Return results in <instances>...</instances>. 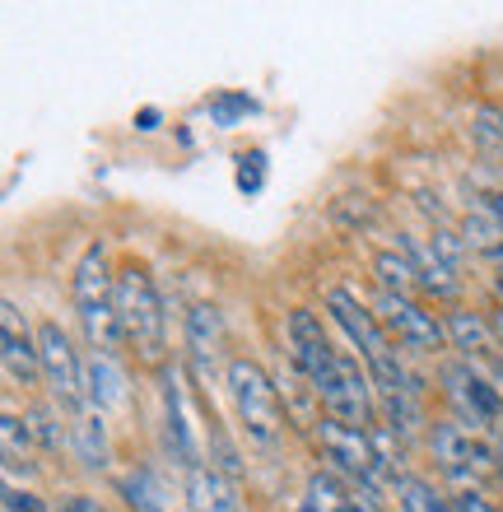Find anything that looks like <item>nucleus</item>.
Masks as SVG:
<instances>
[{
	"label": "nucleus",
	"mask_w": 503,
	"mask_h": 512,
	"mask_svg": "<svg viewBox=\"0 0 503 512\" xmlns=\"http://www.w3.org/2000/svg\"><path fill=\"white\" fill-rule=\"evenodd\" d=\"M327 312L336 317L340 331L350 336L354 350H359V359H364V368H368V378H373V391H378V396H420V382L410 378L406 364L396 359L392 336L382 331V322L350 294V289H331Z\"/></svg>",
	"instance_id": "1"
},
{
	"label": "nucleus",
	"mask_w": 503,
	"mask_h": 512,
	"mask_svg": "<svg viewBox=\"0 0 503 512\" xmlns=\"http://www.w3.org/2000/svg\"><path fill=\"white\" fill-rule=\"evenodd\" d=\"M112 303H117V322H122L126 350L136 354L140 364L164 368L168 317H164V298H159V289H154L150 270H145V266H122V270H117Z\"/></svg>",
	"instance_id": "2"
},
{
	"label": "nucleus",
	"mask_w": 503,
	"mask_h": 512,
	"mask_svg": "<svg viewBox=\"0 0 503 512\" xmlns=\"http://www.w3.org/2000/svg\"><path fill=\"white\" fill-rule=\"evenodd\" d=\"M224 378H229V396L238 419H243L247 443L261 447V452H275L285 438V405H280L275 382L266 378V368L252 364V359H229Z\"/></svg>",
	"instance_id": "3"
},
{
	"label": "nucleus",
	"mask_w": 503,
	"mask_h": 512,
	"mask_svg": "<svg viewBox=\"0 0 503 512\" xmlns=\"http://www.w3.org/2000/svg\"><path fill=\"white\" fill-rule=\"evenodd\" d=\"M317 443H322V457L331 461V471L350 480V489H382L387 480H396L373 443V433L345 429V424L327 419V424H317Z\"/></svg>",
	"instance_id": "4"
},
{
	"label": "nucleus",
	"mask_w": 503,
	"mask_h": 512,
	"mask_svg": "<svg viewBox=\"0 0 503 512\" xmlns=\"http://www.w3.org/2000/svg\"><path fill=\"white\" fill-rule=\"evenodd\" d=\"M317 401L327 410V419L345 424V429H359V433H373V378H368L359 359L340 350L331 373L317 382Z\"/></svg>",
	"instance_id": "5"
},
{
	"label": "nucleus",
	"mask_w": 503,
	"mask_h": 512,
	"mask_svg": "<svg viewBox=\"0 0 503 512\" xmlns=\"http://www.w3.org/2000/svg\"><path fill=\"white\" fill-rule=\"evenodd\" d=\"M373 317H378L382 331L392 336V345H401V350H410V354H438L448 345L443 322H438L424 303H415L410 294H387V289H378V294H373Z\"/></svg>",
	"instance_id": "6"
},
{
	"label": "nucleus",
	"mask_w": 503,
	"mask_h": 512,
	"mask_svg": "<svg viewBox=\"0 0 503 512\" xmlns=\"http://www.w3.org/2000/svg\"><path fill=\"white\" fill-rule=\"evenodd\" d=\"M38 359H42V382L52 391V401L70 415H80L84 405H89V387H84V359L75 354L70 336L61 331L56 322H42L38 331Z\"/></svg>",
	"instance_id": "7"
},
{
	"label": "nucleus",
	"mask_w": 503,
	"mask_h": 512,
	"mask_svg": "<svg viewBox=\"0 0 503 512\" xmlns=\"http://www.w3.org/2000/svg\"><path fill=\"white\" fill-rule=\"evenodd\" d=\"M443 391H448L452 415L466 433L490 429V424L503 429V391L476 364H466V359L462 364H443Z\"/></svg>",
	"instance_id": "8"
},
{
	"label": "nucleus",
	"mask_w": 503,
	"mask_h": 512,
	"mask_svg": "<svg viewBox=\"0 0 503 512\" xmlns=\"http://www.w3.org/2000/svg\"><path fill=\"white\" fill-rule=\"evenodd\" d=\"M429 447H434L438 466H443L452 480H462V485H476V480H485V475L499 466V452H490V447L480 443L476 433H466L462 424H438V429L429 433Z\"/></svg>",
	"instance_id": "9"
},
{
	"label": "nucleus",
	"mask_w": 503,
	"mask_h": 512,
	"mask_svg": "<svg viewBox=\"0 0 503 512\" xmlns=\"http://www.w3.org/2000/svg\"><path fill=\"white\" fill-rule=\"evenodd\" d=\"M0 364H5V378H10L14 387H38L42 382L38 336H28V322L14 298L0 303Z\"/></svg>",
	"instance_id": "10"
},
{
	"label": "nucleus",
	"mask_w": 503,
	"mask_h": 512,
	"mask_svg": "<svg viewBox=\"0 0 503 512\" xmlns=\"http://www.w3.org/2000/svg\"><path fill=\"white\" fill-rule=\"evenodd\" d=\"M285 345H289L294 368H299L313 387L327 378L331 364H336V354H340V350H331V340H327V331H322V322H317V312H308V308H294L285 317Z\"/></svg>",
	"instance_id": "11"
},
{
	"label": "nucleus",
	"mask_w": 503,
	"mask_h": 512,
	"mask_svg": "<svg viewBox=\"0 0 503 512\" xmlns=\"http://www.w3.org/2000/svg\"><path fill=\"white\" fill-rule=\"evenodd\" d=\"M159 396H164V452L182 466V471H196L201 466V443L187 424V396H182V378L173 368H159Z\"/></svg>",
	"instance_id": "12"
},
{
	"label": "nucleus",
	"mask_w": 503,
	"mask_h": 512,
	"mask_svg": "<svg viewBox=\"0 0 503 512\" xmlns=\"http://www.w3.org/2000/svg\"><path fill=\"white\" fill-rule=\"evenodd\" d=\"M219 345H224V322L210 303L187 312V359L191 368L201 373V382L215 378V364H219Z\"/></svg>",
	"instance_id": "13"
},
{
	"label": "nucleus",
	"mask_w": 503,
	"mask_h": 512,
	"mask_svg": "<svg viewBox=\"0 0 503 512\" xmlns=\"http://www.w3.org/2000/svg\"><path fill=\"white\" fill-rule=\"evenodd\" d=\"M401 252H406V261L415 266V280H420L424 294H434V298H457V294H462L457 270H452L448 261L434 252V243H420V238L401 233Z\"/></svg>",
	"instance_id": "14"
},
{
	"label": "nucleus",
	"mask_w": 503,
	"mask_h": 512,
	"mask_svg": "<svg viewBox=\"0 0 503 512\" xmlns=\"http://www.w3.org/2000/svg\"><path fill=\"white\" fill-rule=\"evenodd\" d=\"M187 508L191 512H243V499H238L233 475H224L219 466H196L187 475Z\"/></svg>",
	"instance_id": "15"
},
{
	"label": "nucleus",
	"mask_w": 503,
	"mask_h": 512,
	"mask_svg": "<svg viewBox=\"0 0 503 512\" xmlns=\"http://www.w3.org/2000/svg\"><path fill=\"white\" fill-rule=\"evenodd\" d=\"M70 452L84 471H103L108 466V424H103V410L84 405L80 415H70Z\"/></svg>",
	"instance_id": "16"
},
{
	"label": "nucleus",
	"mask_w": 503,
	"mask_h": 512,
	"mask_svg": "<svg viewBox=\"0 0 503 512\" xmlns=\"http://www.w3.org/2000/svg\"><path fill=\"white\" fill-rule=\"evenodd\" d=\"M84 387H89V405H94V410H122V405L131 401L122 364L108 359V354H89V359H84Z\"/></svg>",
	"instance_id": "17"
},
{
	"label": "nucleus",
	"mask_w": 503,
	"mask_h": 512,
	"mask_svg": "<svg viewBox=\"0 0 503 512\" xmlns=\"http://www.w3.org/2000/svg\"><path fill=\"white\" fill-rule=\"evenodd\" d=\"M443 331H448L452 350L466 354V364H471V354H494L499 350V336H494V326L480 317V312H466V308H452L448 317H443Z\"/></svg>",
	"instance_id": "18"
},
{
	"label": "nucleus",
	"mask_w": 503,
	"mask_h": 512,
	"mask_svg": "<svg viewBox=\"0 0 503 512\" xmlns=\"http://www.w3.org/2000/svg\"><path fill=\"white\" fill-rule=\"evenodd\" d=\"M462 243L471 247V252L490 256V261H499V266H503V224H499V215H494L485 201H480L476 210L462 219Z\"/></svg>",
	"instance_id": "19"
},
{
	"label": "nucleus",
	"mask_w": 503,
	"mask_h": 512,
	"mask_svg": "<svg viewBox=\"0 0 503 512\" xmlns=\"http://www.w3.org/2000/svg\"><path fill=\"white\" fill-rule=\"evenodd\" d=\"M122 499L136 512H168V489L150 466H136V471L122 475Z\"/></svg>",
	"instance_id": "20"
},
{
	"label": "nucleus",
	"mask_w": 503,
	"mask_h": 512,
	"mask_svg": "<svg viewBox=\"0 0 503 512\" xmlns=\"http://www.w3.org/2000/svg\"><path fill=\"white\" fill-rule=\"evenodd\" d=\"M299 512H354V494L331 471H317V475H308Z\"/></svg>",
	"instance_id": "21"
},
{
	"label": "nucleus",
	"mask_w": 503,
	"mask_h": 512,
	"mask_svg": "<svg viewBox=\"0 0 503 512\" xmlns=\"http://www.w3.org/2000/svg\"><path fill=\"white\" fill-rule=\"evenodd\" d=\"M0 443H5V471L28 475V452H33V429H28V419H19L5 405V415H0Z\"/></svg>",
	"instance_id": "22"
},
{
	"label": "nucleus",
	"mask_w": 503,
	"mask_h": 512,
	"mask_svg": "<svg viewBox=\"0 0 503 512\" xmlns=\"http://www.w3.org/2000/svg\"><path fill=\"white\" fill-rule=\"evenodd\" d=\"M373 275H378V289H387V294H410V289H420L415 266L406 261V252H378L373 256Z\"/></svg>",
	"instance_id": "23"
},
{
	"label": "nucleus",
	"mask_w": 503,
	"mask_h": 512,
	"mask_svg": "<svg viewBox=\"0 0 503 512\" xmlns=\"http://www.w3.org/2000/svg\"><path fill=\"white\" fill-rule=\"evenodd\" d=\"M28 429L42 443V452H61L70 447V424L61 429V405H28Z\"/></svg>",
	"instance_id": "24"
},
{
	"label": "nucleus",
	"mask_w": 503,
	"mask_h": 512,
	"mask_svg": "<svg viewBox=\"0 0 503 512\" xmlns=\"http://www.w3.org/2000/svg\"><path fill=\"white\" fill-rule=\"evenodd\" d=\"M396 499H401V512H457L429 480H415V475L396 480Z\"/></svg>",
	"instance_id": "25"
},
{
	"label": "nucleus",
	"mask_w": 503,
	"mask_h": 512,
	"mask_svg": "<svg viewBox=\"0 0 503 512\" xmlns=\"http://www.w3.org/2000/svg\"><path fill=\"white\" fill-rule=\"evenodd\" d=\"M257 112V98H247V94H219V98H210V122L215 126H238L243 117H252Z\"/></svg>",
	"instance_id": "26"
},
{
	"label": "nucleus",
	"mask_w": 503,
	"mask_h": 512,
	"mask_svg": "<svg viewBox=\"0 0 503 512\" xmlns=\"http://www.w3.org/2000/svg\"><path fill=\"white\" fill-rule=\"evenodd\" d=\"M471 135L485 149H503V108H490V103L471 108Z\"/></svg>",
	"instance_id": "27"
},
{
	"label": "nucleus",
	"mask_w": 503,
	"mask_h": 512,
	"mask_svg": "<svg viewBox=\"0 0 503 512\" xmlns=\"http://www.w3.org/2000/svg\"><path fill=\"white\" fill-rule=\"evenodd\" d=\"M266 187V154L252 149V154H238V191L243 196H257Z\"/></svg>",
	"instance_id": "28"
},
{
	"label": "nucleus",
	"mask_w": 503,
	"mask_h": 512,
	"mask_svg": "<svg viewBox=\"0 0 503 512\" xmlns=\"http://www.w3.org/2000/svg\"><path fill=\"white\" fill-rule=\"evenodd\" d=\"M5 512H47V503H42L33 489H19L10 480V485H5Z\"/></svg>",
	"instance_id": "29"
},
{
	"label": "nucleus",
	"mask_w": 503,
	"mask_h": 512,
	"mask_svg": "<svg viewBox=\"0 0 503 512\" xmlns=\"http://www.w3.org/2000/svg\"><path fill=\"white\" fill-rule=\"evenodd\" d=\"M452 508H457V512H499V508H494V503H485V499H480L476 489H462V494L452 499Z\"/></svg>",
	"instance_id": "30"
},
{
	"label": "nucleus",
	"mask_w": 503,
	"mask_h": 512,
	"mask_svg": "<svg viewBox=\"0 0 503 512\" xmlns=\"http://www.w3.org/2000/svg\"><path fill=\"white\" fill-rule=\"evenodd\" d=\"M350 494H354V512H382L378 489H350Z\"/></svg>",
	"instance_id": "31"
},
{
	"label": "nucleus",
	"mask_w": 503,
	"mask_h": 512,
	"mask_svg": "<svg viewBox=\"0 0 503 512\" xmlns=\"http://www.w3.org/2000/svg\"><path fill=\"white\" fill-rule=\"evenodd\" d=\"M61 512H108L98 499H89V494H75L70 503H61Z\"/></svg>",
	"instance_id": "32"
},
{
	"label": "nucleus",
	"mask_w": 503,
	"mask_h": 512,
	"mask_svg": "<svg viewBox=\"0 0 503 512\" xmlns=\"http://www.w3.org/2000/svg\"><path fill=\"white\" fill-rule=\"evenodd\" d=\"M136 126H140V131H154V126H159V112H154V108H140Z\"/></svg>",
	"instance_id": "33"
},
{
	"label": "nucleus",
	"mask_w": 503,
	"mask_h": 512,
	"mask_svg": "<svg viewBox=\"0 0 503 512\" xmlns=\"http://www.w3.org/2000/svg\"><path fill=\"white\" fill-rule=\"evenodd\" d=\"M499 471H503V429H499Z\"/></svg>",
	"instance_id": "34"
},
{
	"label": "nucleus",
	"mask_w": 503,
	"mask_h": 512,
	"mask_svg": "<svg viewBox=\"0 0 503 512\" xmlns=\"http://www.w3.org/2000/svg\"><path fill=\"white\" fill-rule=\"evenodd\" d=\"M494 289H499V298H503V270H499V280H494Z\"/></svg>",
	"instance_id": "35"
},
{
	"label": "nucleus",
	"mask_w": 503,
	"mask_h": 512,
	"mask_svg": "<svg viewBox=\"0 0 503 512\" xmlns=\"http://www.w3.org/2000/svg\"><path fill=\"white\" fill-rule=\"evenodd\" d=\"M499 378H503V354H499Z\"/></svg>",
	"instance_id": "36"
}]
</instances>
